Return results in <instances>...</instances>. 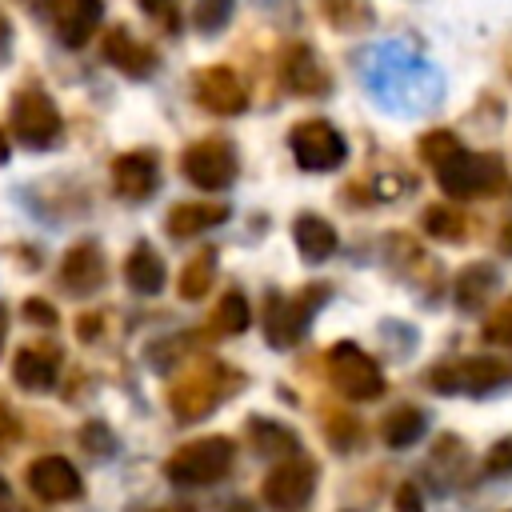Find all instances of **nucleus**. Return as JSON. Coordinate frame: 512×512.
<instances>
[{"mask_svg": "<svg viewBox=\"0 0 512 512\" xmlns=\"http://www.w3.org/2000/svg\"><path fill=\"white\" fill-rule=\"evenodd\" d=\"M360 80L380 108L400 116H420L440 100V72L428 60L412 56L404 44H372L368 52H360Z\"/></svg>", "mask_w": 512, "mask_h": 512, "instance_id": "obj_1", "label": "nucleus"}, {"mask_svg": "<svg viewBox=\"0 0 512 512\" xmlns=\"http://www.w3.org/2000/svg\"><path fill=\"white\" fill-rule=\"evenodd\" d=\"M428 388L448 396H488V392L512 388V360H500V356L448 360L428 372Z\"/></svg>", "mask_w": 512, "mask_h": 512, "instance_id": "obj_2", "label": "nucleus"}, {"mask_svg": "<svg viewBox=\"0 0 512 512\" xmlns=\"http://www.w3.org/2000/svg\"><path fill=\"white\" fill-rule=\"evenodd\" d=\"M232 456H236V444L228 436H204V440H192L180 452H172L164 472L180 488H204V484H216L228 476Z\"/></svg>", "mask_w": 512, "mask_h": 512, "instance_id": "obj_3", "label": "nucleus"}, {"mask_svg": "<svg viewBox=\"0 0 512 512\" xmlns=\"http://www.w3.org/2000/svg\"><path fill=\"white\" fill-rule=\"evenodd\" d=\"M316 480H320V468L308 460V456H296V460H284L276 464L264 484H260V496L272 512H304L316 496Z\"/></svg>", "mask_w": 512, "mask_h": 512, "instance_id": "obj_4", "label": "nucleus"}, {"mask_svg": "<svg viewBox=\"0 0 512 512\" xmlns=\"http://www.w3.org/2000/svg\"><path fill=\"white\" fill-rule=\"evenodd\" d=\"M328 376H332L336 392L348 396V400H376V396H384V372H380V364L364 348H356L348 340L328 352Z\"/></svg>", "mask_w": 512, "mask_h": 512, "instance_id": "obj_5", "label": "nucleus"}, {"mask_svg": "<svg viewBox=\"0 0 512 512\" xmlns=\"http://www.w3.org/2000/svg\"><path fill=\"white\" fill-rule=\"evenodd\" d=\"M324 288L320 284H308L300 296H272L268 300V312H264V336H268V344L272 348H292L304 332H308V324H312V312L324 304Z\"/></svg>", "mask_w": 512, "mask_h": 512, "instance_id": "obj_6", "label": "nucleus"}, {"mask_svg": "<svg viewBox=\"0 0 512 512\" xmlns=\"http://www.w3.org/2000/svg\"><path fill=\"white\" fill-rule=\"evenodd\" d=\"M440 188L456 200H468V196H492L496 188H504V168L492 160V156H472V152H456L448 156L440 168Z\"/></svg>", "mask_w": 512, "mask_h": 512, "instance_id": "obj_7", "label": "nucleus"}, {"mask_svg": "<svg viewBox=\"0 0 512 512\" xmlns=\"http://www.w3.org/2000/svg\"><path fill=\"white\" fill-rule=\"evenodd\" d=\"M12 132L28 144V148H48L60 136V112L52 104V96H44L40 88H24L12 100Z\"/></svg>", "mask_w": 512, "mask_h": 512, "instance_id": "obj_8", "label": "nucleus"}, {"mask_svg": "<svg viewBox=\"0 0 512 512\" xmlns=\"http://www.w3.org/2000/svg\"><path fill=\"white\" fill-rule=\"evenodd\" d=\"M292 156L300 168L308 172H328V168H340L344 156H348V144L344 136L324 124V120H304L292 128Z\"/></svg>", "mask_w": 512, "mask_h": 512, "instance_id": "obj_9", "label": "nucleus"}, {"mask_svg": "<svg viewBox=\"0 0 512 512\" xmlns=\"http://www.w3.org/2000/svg\"><path fill=\"white\" fill-rule=\"evenodd\" d=\"M184 176L196 188H204V192H216V188L232 184V176H236V152H232V144H224V140H200V144H192L184 152Z\"/></svg>", "mask_w": 512, "mask_h": 512, "instance_id": "obj_10", "label": "nucleus"}, {"mask_svg": "<svg viewBox=\"0 0 512 512\" xmlns=\"http://www.w3.org/2000/svg\"><path fill=\"white\" fill-rule=\"evenodd\" d=\"M28 488L44 500V504H68L84 496V480L80 472L64 460V456H40L28 464Z\"/></svg>", "mask_w": 512, "mask_h": 512, "instance_id": "obj_11", "label": "nucleus"}, {"mask_svg": "<svg viewBox=\"0 0 512 512\" xmlns=\"http://www.w3.org/2000/svg\"><path fill=\"white\" fill-rule=\"evenodd\" d=\"M224 368H204V372H192L188 380H180L176 388H172V412L180 416V420H200V416H208L212 408H216V400L224 396Z\"/></svg>", "mask_w": 512, "mask_h": 512, "instance_id": "obj_12", "label": "nucleus"}, {"mask_svg": "<svg viewBox=\"0 0 512 512\" xmlns=\"http://www.w3.org/2000/svg\"><path fill=\"white\" fill-rule=\"evenodd\" d=\"M196 100H200L208 112H216V116H236V112H244V108H248L244 84H240V80H236V72H232V68H224V64L196 72Z\"/></svg>", "mask_w": 512, "mask_h": 512, "instance_id": "obj_13", "label": "nucleus"}, {"mask_svg": "<svg viewBox=\"0 0 512 512\" xmlns=\"http://www.w3.org/2000/svg\"><path fill=\"white\" fill-rule=\"evenodd\" d=\"M156 176H160V164L152 152H124L112 168V180H116L120 196H128V200H144L156 188Z\"/></svg>", "mask_w": 512, "mask_h": 512, "instance_id": "obj_14", "label": "nucleus"}, {"mask_svg": "<svg viewBox=\"0 0 512 512\" xmlns=\"http://www.w3.org/2000/svg\"><path fill=\"white\" fill-rule=\"evenodd\" d=\"M100 280H104V256H100V248L96 244H76L64 256V264H60V284L68 292L84 296V292L100 288Z\"/></svg>", "mask_w": 512, "mask_h": 512, "instance_id": "obj_15", "label": "nucleus"}, {"mask_svg": "<svg viewBox=\"0 0 512 512\" xmlns=\"http://www.w3.org/2000/svg\"><path fill=\"white\" fill-rule=\"evenodd\" d=\"M284 84L296 96H312V92H324L328 88V72H324L320 56L308 44L288 48V56H284Z\"/></svg>", "mask_w": 512, "mask_h": 512, "instance_id": "obj_16", "label": "nucleus"}, {"mask_svg": "<svg viewBox=\"0 0 512 512\" xmlns=\"http://www.w3.org/2000/svg\"><path fill=\"white\" fill-rule=\"evenodd\" d=\"M56 372H60L56 348H20V352H16L12 376H16L20 388H28V392H48V388L56 384Z\"/></svg>", "mask_w": 512, "mask_h": 512, "instance_id": "obj_17", "label": "nucleus"}, {"mask_svg": "<svg viewBox=\"0 0 512 512\" xmlns=\"http://www.w3.org/2000/svg\"><path fill=\"white\" fill-rule=\"evenodd\" d=\"M464 468H468V448H464V440L440 436V440L432 444V456H428V476H432L436 492L456 488V484L464 480Z\"/></svg>", "mask_w": 512, "mask_h": 512, "instance_id": "obj_18", "label": "nucleus"}, {"mask_svg": "<svg viewBox=\"0 0 512 512\" xmlns=\"http://www.w3.org/2000/svg\"><path fill=\"white\" fill-rule=\"evenodd\" d=\"M100 12H104L100 0H60V40L68 48L88 44V36L100 24Z\"/></svg>", "mask_w": 512, "mask_h": 512, "instance_id": "obj_19", "label": "nucleus"}, {"mask_svg": "<svg viewBox=\"0 0 512 512\" xmlns=\"http://www.w3.org/2000/svg\"><path fill=\"white\" fill-rule=\"evenodd\" d=\"M292 240H296V248H300L304 260H328L336 252V228L324 216H312V212L296 216Z\"/></svg>", "mask_w": 512, "mask_h": 512, "instance_id": "obj_20", "label": "nucleus"}, {"mask_svg": "<svg viewBox=\"0 0 512 512\" xmlns=\"http://www.w3.org/2000/svg\"><path fill=\"white\" fill-rule=\"evenodd\" d=\"M104 56H108L120 72H128V76H148V72H152V64H156L152 48L136 44L124 28H112V32L104 36Z\"/></svg>", "mask_w": 512, "mask_h": 512, "instance_id": "obj_21", "label": "nucleus"}, {"mask_svg": "<svg viewBox=\"0 0 512 512\" xmlns=\"http://www.w3.org/2000/svg\"><path fill=\"white\" fill-rule=\"evenodd\" d=\"M424 432H428V416L420 408H412V404H400L380 420V440L388 448H412Z\"/></svg>", "mask_w": 512, "mask_h": 512, "instance_id": "obj_22", "label": "nucleus"}, {"mask_svg": "<svg viewBox=\"0 0 512 512\" xmlns=\"http://www.w3.org/2000/svg\"><path fill=\"white\" fill-rule=\"evenodd\" d=\"M228 220V208L224 204H204V200H188V204H176L168 212V232L172 236H192V232H204L212 224H224Z\"/></svg>", "mask_w": 512, "mask_h": 512, "instance_id": "obj_23", "label": "nucleus"}, {"mask_svg": "<svg viewBox=\"0 0 512 512\" xmlns=\"http://www.w3.org/2000/svg\"><path fill=\"white\" fill-rule=\"evenodd\" d=\"M124 280L140 292V296H152L164 288V260L148 248V244H136L132 256L124 260Z\"/></svg>", "mask_w": 512, "mask_h": 512, "instance_id": "obj_24", "label": "nucleus"}, {"mask_svg": "<svg viewBox=\"0 0 512 512\" xmlns=\"http://www.w3.org/2000/svg\"><path fill=\"white\" fill-rule=\"evenodd\" d=\"M248 432H252V448L260 452V456H272V460H288L296 448H300V440H296V432L292 428H284V424H276V420H252L248 424Z\"/></svg>", "mask_w": 512, "mask_h": 512, "instance_id": "obj_25", "label": "nucleus"}, {"mask_svg": "<svg viewBox=\"0 0 512 512\" xmlns=\"http://www.w3.org/2000/svg\"><path fill=\"white\" fill-rule=\"evenodd\" d=\"M496 288V268L492 264H472L456 280V304L460 308H480Z\"/></svg>", "mask_w": 512, "mask_h": 512, "instance_id": "obj_26", "label": "nucleus"}, {"mask_svg": "<svg viewBox=\"0 0 512 512\" xmlns=\"http://www.w3.org/2000/svg\"><path fill=\"white\" fill-rule=\"evenodd\" d=\"M212 276H216V252L192 256V260L184 264V272H180V296H184V300L204 296V292L212 288Z\"/></svg>", "mask_w": 512, "mask_h": 512, "instance_id": "obj_27", "label": "nucleus"}, {"mask_svg": "<svg viewBox=\"0 0 512 512\" xmlns=\"http://www.w3.org/2000/svg\"><path fill=\"white\" fill-rule=\"evenodd\" d=\"M424 232L436 236V240H460V236H464V216H460L456 208L436 204V208L424 212Z\"/></svg>", "mask_w": 512, "mask_h": 512, "instance_id": "obj_28", "label": "nucleus"}, {"mask_svg": "<svg viewBox=\"0 0 512 512\" xmlns=\"http://www.w3.org/2000/svg\"><path fill=\"white\" fill-rule=\"evenodd\" d=\"M216 324H220V332H228V336L244 332V328L252 324V308H248V300H244L240 292H228V296L220 300V308H216Z\"/></svg>", "mask_w": 512, "mask_h": 512, "instance_id": "obj_29", "label": "nucleus"}, {"mask_svg": "<svg viewBox=\"0 0 512 512\" xmlns=\"http://www.w3.org/2000/svg\"><path fill=\"white\" fill-rule=\"evenodd\" d=\"M228 16H232V0H196V4H192V24H196L200 32L224 28Z\"/></svg>", "mask_w": 512, "mask_h": 512, "instance_id": "obj_30", "label": "nucleus"}, {"mask_svg": "<svg viewBox=\"0 0 512 512\" xmlns=\"http://www.w3.org/2000/svg\"><path fill=\"white\" fill-rule=\"evenodd\" d=\"M460 152V140L452 136V132H428V136H420V156L428 160V164H444L448 156H456Z\"/></svg>", "mask_w": 512, "mask_h": 512, "instance_id": "obj_31", "label": "nucleus"}, {"mask_svg": "<svg viewBox=\"0 0 512 512\" xmlns=\"http://www.w3.org/2000/svg\"><path fill=\"white\" fill-rule=\"evenodd\" d=\"M484 340L496 344V348H512V296L488 316V324H484Z\"/></svg>", "mask_w": 512, "mask_h": 512, "instance_id": "obj_32", "label": "nucleus"}, {"mask_svg": "<svg viewBox=\"0 0 512 512\" xmlns=\"http://www.w3.org/2000/svg\"><path fill=\"white\" fill-rule=\"evenodd\" d=\"M328 444H332L336 452H352V448L360 444V424H356L352 416H332V420H328Z\"/></svg>", "mask_w": 512, "mask_h": 512, "instance_id": "obj_33", "label": "nucleus"}, {"mask_svg": "<svg viewBox=\"0 0 512 512\" xmlns=\"http://www.w3.org/2000/svg\"><path fill=\"white\" fill-rule=\"evenodd\" d=\"M512 472V436L496 440L484 456V476H508Z\"/></svg>", "mask_w": 512, "mask_h": 512, "instance_id": "obj_34", "label": "nucleus"}, {"mask_svg": "<svg viewBox=\"0 0 512 512\" xmlns=\"http://www.w3.org/2000/svg\"><path fill=\"white\" fill-rule=\"evenodd\" d=\"M80 444H84L92 456H112V452H116V440L108 436V428H104V424H84Z\"/></svg>", "mask_w": 512, "mask_h": 512, "instance_id": "obj_35", "label": "nucleus"}, {"mask_svg": "<svg viewBox=\"0 0 512 512\" xmlns=\"http://www.w3.org/2000/svg\"><path fill=\"white\" fill-rule=\"evenodd\" d=\"M392 508H396V512H424L420 488H416V484H400L396 496H392Z\"/></svg>", "mask_w": 512, "mask_h": 512, "instance_id": "obj_36", "label": "nucleus"}, {"mask_svg": "<svg viewBox=\"0 0 512 512\" xmlns=\"http://www.w3.org/2000/svg\"><path fill=\"white\" fill-rule=\"evenodd\" d=\"M24 316L32 320V324H56V308L48 304V300H40V296H32V300H24Z\"/></svg>", "mask_w": 512, "mask_h": 512, "instance_id": "obj_37", "label": "nucleus"}, {"mask_svg": "<svg viewBox=\"0 0 512 512\" xmlns=\"http://www.w3.org/2000/svg\"><path fill=\"white\" fill-rule=\"evenodd\" d=\"M140 8H144L152 20H164L168 28H176V4H172V0H140Z\"/></svg>", "mask_w": 512, "mask_h": 512, "instance_id": "obj_38", "label": "nucleus"}, {"mask_svg": "<svg viewBox=\"0 0 512 512\" xmlns=\"http://www.w3.org/2000/svg\"><path fill=\"white\" fill-rule=\"evenodd\" d=\"M76 332H80V340H92L100 332V316H80V328Z\"/></svg>", "mask_w": 512, "mask_h": 512, "instance_id": "obj_39", "label": "nucleus"}, {"mask_svg": "<svg viewBox=\"0 0 512 512\" xmlns=\"http://www.w3.org/2000/svg\"><path fill=\"white\" fill-rule=\"evenodd\" d=\"M500 248L512 256V220H508V228H504V236H500Z\"/></svg>", "mask_w": 512, "mask_h": 512, "instance_id": "obj_40", "label": "nucleus"}, {"mask_svg": "<svg viewBox=\"0 0 512 512\" xmlns=\"http://www.w3.org/2000/svg\"><path fill=\"white\" fill-rule=\"evenodd\" d=\"M4 52H8V20L0 16V56H4Z\"/></svg>", "mask_w": 512, "mask_h": 512, "instance_id": "obj_41", "label": "nucleus"}, {"mask_svg": "<svg viewBox=\"0 0 512 512\" xmlns=\"http://www.w3.org/2000/svg\"><path fill=\"white\" fill-rule=\"evenodd\" d=\"M4 508H8V480L0 476V512H4Z\"/></svg>", "mask_w": 512, "mask_h": 512, "instance_id": "obj_42", "label": "nucleus"}, {"mask_svg": "<svg viewBox=\"0 0 512 512\" xmlns=\"http://www.w3.org/2000/svg\"><path fill=\"white\" fill-rule=\"evenodd\" d=\"M4 332H8V312H4V304H0V344H4Z\"/></svg>", "mask_w": 512, "mask_h": 512, "instance_id": "obj_43", "label": "nucleus"}, {"mask_svg": "<svg viewBox=\"0 0 512 512\" xmlns=\"http://www.w3.org/2000/svg\"><path fill=\"white\" fill-rule=\"evenodd\" d=\"M8 160V140H4V132H0V164Z\"/></svg>", "mask_w": 512, "mask_h": 512, "instance_id": "obj_44", "label": "nucleus"}, {"mask_svg": "<svg viewBox=\"0 0 512 512\" xmlns=\"http://www.w3.org/2000/svg\"><path fill=\"white\" fill-rule=\"evenodd\" d=\"M232 512H252V508H248V504H236V508H232Z\"/></svg>", "mask_w": 512, "mask_h": 512, "instance_id": "obj_45", "label": "nucleus"}]
</instances>
